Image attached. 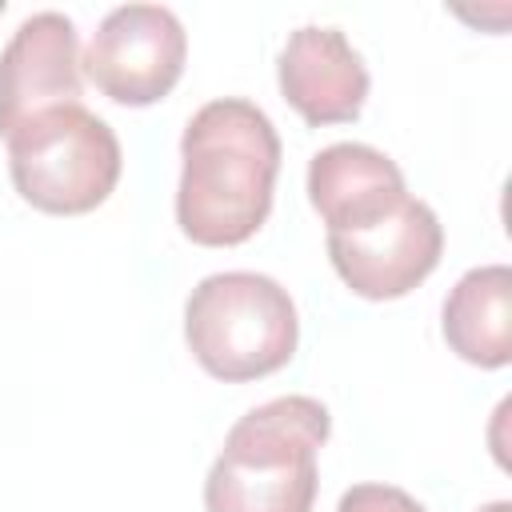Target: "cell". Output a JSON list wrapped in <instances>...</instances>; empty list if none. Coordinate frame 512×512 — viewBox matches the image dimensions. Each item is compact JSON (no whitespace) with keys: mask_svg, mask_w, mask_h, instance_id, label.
Segmentation results:
<instances>
[{"mask_svg":"<svg viewBox=\"0 0 512 512\" xmlns=\"http://www.w3.org/2000/svg\"><path fill=\"white\" fill-rule=\"evenodd\" d=\"M276 176L280 136L264 108L244 96L200 104L180 136V232L200 248L252 240L272 212Z\"/></svg>","mask_w":512,"mask_h":512,"instance_id":"obj_1","label":"cell"},{"mask_svg":"<svg viewBox=\"0 0 512 512\" xmlns=\"http://www.w3.org/2000/svg\"><path fill=\"white\" fill-rule=\"evenodd\" d=\"M328 436L332 416L316 396L292 392L248 408L208 468L204 512H312Z\"/></svg>","mask_w":512,"mask_h":512,"instance_id":"obj_2","label":"cell"},{"mask_svg":"<svg viewBox=\"0 0 512 512\" xmlns=\"http://www.w3.org/2000/svg\"><path fill=\"white\" fill-rule=\"evenodd\" d=\"M184 340L208 376L244 384L296 356L300 316L288 288L264 272H212L184 300Z\"/></svg>","mask_w":512,"mask_h":512,"instance_id":"obj_3","label":"cell"},{"mask_svg":"<svg viewBox=\"0 0 512 512\" xmlns=\"http://www.w3.org/2000/svg\"><path fill=\"white\" fill-rule=\"evenodd\" d=\"M4 148L20 200L48 216H84L100 208L116 192L124 168L112 124L84 104H60L32 116Z\"/></svg>","mask_w":512,"mask_h":512,"instance_id":"obj_4","label":"cell"},{"mask_svg":"<svg viewBox=\"0 0 512 512\" xmlns=\"http://www.w3.org/2000/svg\"><path fill=\"white\" fill-rule=\"evenodd\" d=\"M188 32L164 4H120L92 32L80 68L100 96L124 108L164 100L184 76Z\"/></svg>","mask_w":512,"mask_h":512,"instance_id":"obj_5","label":"cell"},{"mask_svg":"<svg viewBox=\"0 0 512 512\" xmlns=\"http://www.w3.org/2000/svg\"><path fill=\"white\" fill-rule=\"evenodd\" d=\"M324 244L336 276L356 296L400 300L436 272L444 252V228L424 200L404 196L396 208L364 224L324 232Z\"/></svg>","mask_w":512,"mask_h":512,"instance_id":"obj_6","label":"cell"},{"mask_svg":"<svg viewBox=\"0 0 512 512\" xmlns=\"http://www.w3.org/2000/svg\"><path fill=\"white\" fill-rule=\"evenodd\" d=\"M80 36L64 12H32L0 52V136L8 140L32 116L80 104Z\"/></svg>","mask_w":512,"mask_h":512,"instance_id":"obj_7","label":"cell"},{"mask_svg":"<svg viewBox=\"0 0 512 512\" xmlns=\"http://www.w3.org/2000/svg\"><path fill=\"white\" fill-rule=\"evenodd\" d=\"M280 96L308 124H348L368 100V68L340 28L300 24L276 56Z\"/></svg>","mask_w":512,"mask_h":512,"instance_id":"obj_8","label":"cell"},{"mask_svg":"<svg viewBox=\"0 0 512 512\" xmlns=\"http://www.w3.org/2000/svg\"><path fill=\"white\" fill-rule=\"evenodd\" d=\"M408 196L404 172L372 144L340 140L308 160V200L324 220V232L364 224Z\"/></svg>","mask_w":512,"mask_h":512,"instance_id":"obj_9","label":"cell"},{"mask_svg":"<svg viewBox=\"0 0 512 512\" xmlns=\"http://www.w3.org/2000/svg\"><path fill=\"white\" fill-rule=\"evenodd\" d=\"M440 332L464 364L504 368L512 360V268H468L444 296Z\"/></svg>","mask_w":512,"mask_h":512,"instance_id":"obj_10","label":"cell"},{"mask_svg":"<svg viewBox=\"0 0 512 512\" xmlns=\"http://www.w3.org/2000/svg\"><path fill=\"white\" fill-rule=\"evenodd\" d=\"M336 512H428V508L396 484H352L340 496Z\"/></svg>","mask_w":512,"mask_h":512,"instance_id":"obj_11","label":"cell"},{"mask_svg":"<svg viewBox=\"0 0 512 512\" xmlns=\"http://www.w3.org/2000/svg\"><path fill=\"white\" fill-rule=\"evenodd\" d=\"M476 512H512V504L508 500H492V504H480Z\"/></svg>","mask_w":512,"mask_h":512,"instance_id":"obj_12","label":"cell"},{"mask_svg":"<svg viewBox=\"0 0 512 512\" xmlns=\"http://www.w3.org/2000/svg\"><path fill=\"white\" fill-rule=\"evenodd\" d=\"M0 16H4V0H0Z\"/></svg>","mask_w":512,"mask_h":512,"instance_id":"obj_13","label":"cell"}]
</instances>
